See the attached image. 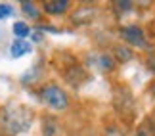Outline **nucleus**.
<instances>
[{"instance_id": "nucleus-9", "label": "nucleus", "mask_w": 155, "mask_h": 136, "mask_svg": "<svg viewBox=\"0 0 155 136\" xmlns=\"http://www.w3.org/2000/svg\"><path fill=\"white\" fill-rule=\"evenodd\" d=\"M98 67L102 69V71H111L113 67H115V61H113L111 56L102 54V56H100V60H98Z\"/></svg>"}, {"instance_id": "nucleus-1", "label": "nucleus", "mask_w": 155, "mask_h": 136, "mask_svg": "<svg viewBox=\"0 0 155 136\" xmlns=\"http://www.w3.org/2000/svg\"><path fill=\"white\" fill-rule=\"evenodd\" d=\"M33 123V113L25 105L12 104L0 111V128L8 134H19L29 131Z\"/></svg>"}, {"instance_id": "nucleus-12", "label": "nucleus", "mask_w": 155, "mask_h": 136, "mask_svg": "<svg viewBox=\"0 0 155 136\" xmlns=\"http://www.w3.org/2000/svg\"><path fill=\"white\" fill-rule=\"evenodd\" d=\"M119 10H130L132 8V2H115Z\"/></svg>"}, {"instance_id": "nucleus-6", "label": "nucleus", "mask_w": 155, "mask_h": 136, "mask_svg": "<svg viewBox=\"0 0 155 136\" xmlns=\"http://www.w3.org/2000/svg\"><path fill=\"white\" fill-rule=\"evenodd\" d=\"M44 136H58L59 134V123L54 117H44Z\"/></svg>"}, {"instance_id": "nucleus-13", "label": "nucleus", "mask_w": 155, "mask_h": 136, "mask_svg": "<svg viewBox=\"0 0 155 136\" xmlns=\"http://www.w3.org/2000/svg\"><path fill=\"white\" fill-rule=\"evenodd\" d=\"M127 48H117V54H121V58L123 60H127V58H130V54H132V52H124Z\"/></svg>"}, {"instance_id": "nucleus-8", "label": "nucleus", "mask_w": 155, "mask_h": 136, "mask_svg": "<svg viewBox=\"0 0 155 136\" xmlns=\"http://www.w3.org/2000/svg\"><path fill=\"white\" fill-rule=\"evenodd\" d=\"M136 136H155V127L151 121H144L136 128Z\"/></svg>"}, {"instance_id": "nucleus-15", "label": "nucleus", "mask_w": 155, "mask_h": 136, "mask_svg": "<svg viewBox=\"0 0 155 136\" xmlns=\"http://www.w3.org/2000/svg\"><path fill=\"white\" fill-rule=\"evenodd\" d=\"M153 94H155V85H153Z\"/></svg>"}, {"instance_id": "nucleus-2", "label": "nucleus", "mask_w": 155, "mask_h": 136, "mask_svg": "<svg viewBox=\"0 0 155 136\" xmlns=\"http://www.w3.org/2000/svg\"><path fill=\"white\" fill-rule=\"evenodd\" d=\"M40 98H42V102L48 105L50 109H56V111H61L69 105L67 94L58 85H46L42 90H40Z\"/></svg>"}, {"instance_id": "nucleus-10", "label": "nucleus", "mask_w": 155, "mask_h": 136, "mask_svg": "<svg viewBox=\"0 0 155 136\" xmlns=\"http://www.w3.org/2000/svg\"><path fill=\"white\" fill-rule=\"evenodd\" d=\"M21 8H23V12H25L29 17H33V19L38 17V10H37V6H35L33 2H21Z\"/></svg>"}, {"instance_id": "nucleus-14", "label": "nucleus", "mask_w": 155, "mask_h": 136, "mask_svg": "<svg viewBox=\"0 0 155 136\" xmlns=\"http://www.w3.org/2000/svg\"><path fill=\"white\" fill-rule=\"evenodd\" d=\"M151 123H153V127H155V115H153V119H151Z\"/></svg>"}, {"instance_id": "nucleus-5", "label": "nucleus", "mask_w": 155, "mask_h": 136, "mask_svg": "<svg viewBox=\"0 0 155 136\" xmlns=\"http://www.w3.org/2000/svg\"><path fill=\"white\" fill-rule=\"evenodd\" d=\"M31 52V44L25 42V40H19L17 38L14 44H12V48H10V54L14 56V58H21V56H25Z\"/></svg>"}, {"instance_id": "nucleus-3", "label": "nucleus", "mask_w": 155, "mask_h": 136, "mask_svg": "<svg viewBox=\"0 0 155 136\" xmlns=\"http://www.w3.org/2000/svg\"><path fill=\"white\" fill-rule=\"evenodd\" d=\"M121 37H123L124 42H128L130 46H134V48H146V46H147L146 35H144V31H142L138 25L121 27Z\"/></svg>"}, {"instance_id": "nucleus-11", "label": "nucleus", "mask_w": 155, "mask_h": 136, "mask_svg": "<svg viewBox=\"0 0 155 136\" xmlns=\"http://www.w3.org/2000/svg\"><path fill=\"white\" fill-rule=\"evenodd\" d=\"M12 15V6L8 4H0V19H4V17Z\"/></svg>"}, {"instance_id": "nucleus-4", "label": "nucleus", "mask_w": 155, "mask_h": 136, "mask_svg": "<svg viewBox=\"0 0 155 136\" xmlns=\"http://www.w3.org/2000/svg\"><path fill=\"white\" fill-rule=\"evenodd\" d=\"M69 0H48L44 2V12H48L50 15H59V14H65L69 10Z\"/></svg>"}, {"instance_id": "nucleus-7", "label": "nucleus", "mask_w": 155, "mask_h": 136, "mask_svg": "<svg viewBox=\"0 0 155 136\" xmlns=\"http://www.w3.org/2000/svg\"><path fill=\"white\" fill-rule=\"evenodd\" d=\"M29 33H31V29H29L27 23H23V21L14 23V35H15L19 40H23L25 37H29Z\"/></svg>"}]
</instances>
